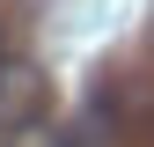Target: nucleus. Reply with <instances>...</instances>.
I'll return each instance as SVG.
<instances>
[{
  "label": "nucleus",
  "mask_w": 154,
  "mask_h": 147,
  "mask_svg": "<svg viewBox=\"0 0 154 147\" xmlns=\"http://www.w3.org/2000/svg\"><path fill=\"white\" fill-rule=\"evenodd\" d=\"M0 59H8V30H0Z\"/></svg>",
  "instance_id": "obj_3"
},
{
  "label": "nucleus",
  "mask_w": 154,
  "mask_h": 147,
  "mask_svg": "<svg viewBox=\"0 0 154 147\" xmlns=\"http://www.w3.org/2000/svg\"><path fill=\"white\" fill-rule=\"evenodd\" d=\"M44 110H51V74L37 59H0V133L37 125Z\"/></svg>",
  "instance_id": "obj_1"
},
{
  "label": "nucleus",
  "mask_w": 154,
  "mask_h": 147,
  "mask_svg": "<svg viewBox=\"0 0 154 147\" xmlns=\"http://www.w3.org/2000/svg\"><path fill=\"white\" fill-rule=\"evenodd\" d=\"M0 147H73V140L59 133V125H44V118H37V125H15V133H0Z\"/></svg>",
  "instance_id": "obj_2"
}]
</instances>
